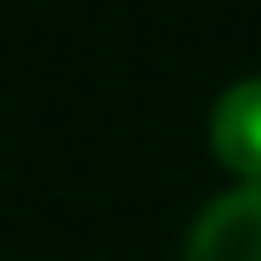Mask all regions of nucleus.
<instances>
[{
  "instance_id": "1",
  "label": "nucleus",
  "mask_w": 261,
  "mask_h": 261,
  "mask_svg": "<svg viewBox=\"0 0 261 261\" xmlns=\"http://www.w3.org/2000/svg\"><path fill=\"white\" fill-rule=\"evenodd\" d=\"M184 261H261V184H226L196 214Z\"/></svg>"
},
{
  "instance_id": "2",
  "label": "nucleus",
  "mask_w": 261,
  "mask_h": 261,
  "mask_svg": "<svg viewBox=\"0 0 261 261\" xmlns=\"http://www.w3.org/2000/svg\"><path fill=\"white\" fill-rule=\"evenodd\" d=\"M208 148L231 184H261V71L226 83L208 107Z\"/></svg>"
}]
</instances>
